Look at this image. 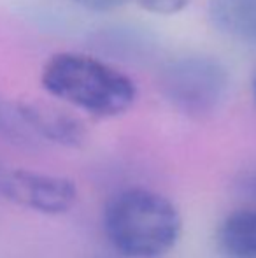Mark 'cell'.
<instances>
[{
	"mask_svg": "<svg viewBox=\"0 0 256 258\" xmlns=\"http://www.w3.org/2000/svg\"><path fill=\"white\" fill-rule=\"evenodd\" d=\"M0 136L18 146H34L37 139L25 125L18 105L7 104L4 99H0Z\"/></svg>",
	"mask_w": 256,
	"mask_h": 258,
	"instance_id": "cell-9",
	"label": "cell"
},
{
	"mask_svg": "<svg viewBox=\"0 0 256 258\" xmlns=\"http://www.w3.org/2000/svg\"><path fill=\"white\" fill-rule=\"evenodd\" d=\"M41 83L51 97L95 118L121 116L137 100L132 78L84 53L53 54L42 69Z\"/></svg>",
	"mask_w": 256,
	"mask_h": 258,
	"instance_id": "cell-2",
	"label": "cell"
},
{
	"mask_svg": "<svg viewBox=\"0 0 256 258\" xmlns=\"http://www.w3.org/2000/svg\"><path fill=\"white\" fill-rule=\"evenodd\" d=\"M246 194L256 199V169L246 177Z\"/></svg>",
	"mask_w": 256,
	"mask_h": 258,
	"instance_id": "cell-12",
	"label": "cell"
},
{
	"mask_svg": "<svg viewBox=\"0 0 256 258\" xmlns=\"http://www.w3.org/2000/svg\"><path fill=\"white\" fill-rule=\"evenodd\" d=\"M216 239L226 258H256V207L230 213L219 225Z\"/></svg>",
	"mask_w": 256,
	"mask_h": 258,
	"instance_id": "cell-7",
	"label": "cell"
},
{
	"mask_svg": "<svg viewBox=\"0 0 256 258\" xmlns=\"http://www.w3.org/2000/svg\"><path fill=\"white\" fill-rule=\"evenodd\" d=\"M0 190L7 201L48 216L65 214L77 202V188L70 179L37 170H11L0 179Z\"/></svg>",
	"mask_w": 256,
	"mask_h": 258,
	"instance_id": "cell-4",
	"label": "cell"
},
{
	"mask_svg": "<svg viewBox=\"0 0 256 258\" xmlns=\"http://www.w3.org/2000/svg\"><path fill=\"white\" fill-rule=\"evenodd\" d=\"M109 244L127 258H161L178 246L183 216L160 191L128 188L116 194L102 214Z\"/></svg>",
	"mask_w": 256,
	"mask_h": 258,
	"instance_id": "cell-1",
	"label": "cell"
},
{
	"mask_svg": "<svg viewBox=\"0 0 256 258\" xmlns=\"http://www.w3.org/2000/svg\"><path fill=\"white\" fill-rule=\"evenodd\" d=\"M144 11L160 16H172L185 9L190 0H135Z\"/></svg>",
	"mask_w": 256,
	"mask_h": 258,
	"instance_id": "cell-10",
	"label": "cell"
},
{
	"mask_svg": "<svg viewBox=\"0 0 256 258\" xmlns=\"http://www.w3.org/2000/svg\"><path fill=\"white\" fill-rule=\"evenodd\" d=\"M18 111L25 125L37 139L60 144L65 148H81L86 141L82 121L72 112L46 102H21Z\"/></svg>",
	"mask_w": 256,
	"mask_h": 258,
	"instance_id": "cell-5",
	"label": "cell"
},
{
	"mask_svg": "<svg viewBox=\"0 0 256 258\" xmlns=\"http://www.w3.org/2000/svg\"><path fill=\"white\" fill-rule=\"evenodd\" d=\"M251 90H253V99H254V104H256V72L253 76V83H251Z\"/></svg>",
	"mask_w": 256,
	"mask_h": 258,
	"instance_id": "cell-13",
	"label": "cell"
},
{
	"mask_svg": "<svg viewBox=\"0 0 256 258\" xmlns=\"http://www.w3.org/2000/svg\"><path fill=\"white\" fill-rule=\"evenodd\" d=\"M158 88L176 111L190 118H205L225 104L230 74L218 58L185 54L163 63L158 74Z\"/></svg>",
	"mask_w": 256,
	"mask_h": 258,
	"instance_id": "cell-3",
	"label": "cell"
},
{
	"mask_svg": "<svg viewBox=\"0 0 256 258\" xmlns=\"http://www.w3.org/2000/svg\"><path fill=\"white\" fill-rule=\"evenodd\" d=\"M74 2L92 13H109V11L120 9L132 0H74Z\"/></svg>",
	"mask_w": 256,
	"mask_h": 258,
	"instance_id": "cell-11",
	"label": "cell"
},
{
	"mask_svg": "<svg viewBox=\"0 0 256 258\" xmlns=\"http://www.w3.org/2000/svg\"><path fill=\"white\" fill-rule=\"evenodd\" d=\"M207 14L226 39L256 48V0H209Z\"/></svg>",
	"mask_w": 256,
	"mask_h": 258,
	"instance_id": "cell-6",
	"label": "cell"
},
{
	"mask_svg": "<svg viewBox=\"0 0 256 258\" xmlns=\"http://www.w3.org/2000/svg\"><path fill=\"white\" fill-rule=\"evenodd\" d=\"M97 44L104 53H109L120 60H144L153 48L146 34L133 30V28L114 27L100 32Z\"/></svg>",
	"mask_w": 256,
	"mask_h": 258,
	"instance_id": "cell-8",
	"label": "cell"
}]
</instances>
